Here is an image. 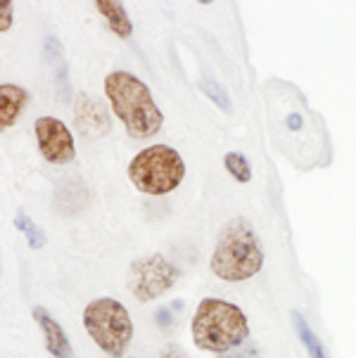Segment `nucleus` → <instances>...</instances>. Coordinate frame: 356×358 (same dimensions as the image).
Masks as SVG:
<instances>
[{
  "label": "nucleus",
  "mask_w": 356,
  "mask_h": 358,
  "mask_svg": "<svg viewBox=\"0 0 356 358\" xmlns=\"http://www.w3.org/2000/svg\"><path fill=\"white\" fill-rule=\"evenodd\" d=\"M223 166H226V171L231 173L238 183H250L252 180V166H250V162H247L245 155L226 152V157H223Z\"/></svg>",
  "instance_id": "2eb2a0df"
},
{
  "label": "nucleus",
  "mask_w": 356,
  "mask_h": 358,
  "mask_svg": "<svg viewBox=\"0 0 356 358\" xmlns=\"http://www.w3.org/2000/svg\"><path fill=\"white\" fill-rule=\"evenodd\" d=\"M105 98L112 112L124 124L126 133L136 141L152 138L164 124V114L157 107L150 88L131 71H112L105 78Z\"/></svg>",
  "instance_id": "f257e3e1"
},
{
  "label": "nucleus",
  "mask_w": 356,
  "mask_h": 358,
  "mask_svg": "<svg viewBox=\"0 0 356 358\" xmlns=\"http://www.w3.org/2000/svg\"><path fill=\"white\" fill-rule=\"evenodd\" d=\"M159 358H188V354H185L178 344H166V347L159 351Z\"/></svg>",
  "instance_id": "6ab92c4d"
},
{
  "label": "nucleus",
  "mask_w": 356,
  "mask_h": 358,
  "mask_svg": "<svg viewBox=\"0 0 356 358\" xmlns=\"http://www.w3.org/2000/svg\"><path fill=\"white\" fill-rule=\"evenodd\" d=\"M34 320H36V325L41 327V332H43L48 354L55 358H74V349H71L67 332H64V327L59 325L55 318H52V313H48V308L36 306Z\"/></svg>",
  "instance_id": "1a4fd4ad"
},
{
  "label": "nucleus",
  "mask_w": 356,
  "mask_h": 358,
  "mask_svg": "<svg viewBox=\"0 0 356 358\" xmlns=\"http://www.w3.org/2000/svg\"><path fill=\"white\" fill-rule=\"evenodd\" d=\"M197 88L207 95V100H212L216 107L223 109V112H233V102H231V95L226 93V88L219 86L212 78H200L197 81Z\"/></svg>",
  "instance_id": "4468645a"
},
{
  "label": "nucleus",
  "mask_w": 356,
  "mask_h": 358,
  "mask_svg": "<svg viewBox=\"0 0 356 358\" xmlns=\"http://www.w3.org/2000/svg\"><path fill=\"white\" fill-rule=\"evenodd\" d=\"M190 330L195 347L212 351L216 356L243 347L250 337V323H247L243 308H238L231 301L214 299V296L200 301L195 315H192Z\"/></svg>",
  "instance_id": "7ed1b4c3"
},
{
  "label": "nucleus",
  "mask_w": 356,
  "mask_h": 358,
  "mask_svg": "<svg viewBox=\"0 0 356 358\" xmlns=\"http://www.w3.org/2000/svg\"><path fill=\"white\" fill-rule=\"evenodd\" d=\"M292 323H294L297 337H299V342L304 344V349H306V354H309V358H328V354H325V347L321 344V339H318L316 332H313L311 327H309V323H306L304 315L294 311L292 313Z\"/></svg>",
  "instance_id": "f8f14e48"
},
{
  "label": "nucleus",
  "mask_w": 356,
  "mask_h": 358,
  "mask_svg": "<svg viewBox=\"0 0 356 358\" xmlns=\"http://www.w3.org/2000/svg\"><path fill=\"white\" fill-rule=\"evenodd\" d=\"M36 143L48 164H69L76 157V143L64 121L55 117H38L34 124Z\"/></svg>",
  "instance_id": "0eeeda50"
},
{
  "label": "nucleus",
  "mask_w": 356,
  "mask_h": 358,
  "mask_svg": "<svg viewBox=\"0 0 356 358\" xmlns=\"http://www.w3.org/2000/svg\"><path fill=\"white\" fill-rule=\"evenodd\" d=\"M219 358H262V354H259L257 344L245 342L243 347H238V349L228 351V354H221Z\"/></svg>",
  "instance_id": "f3484780"
},
{
  "label": "nucleus",
  "mask_w": 356,
  "mask_h": 358,
  "mask_svg": "<svg viewBox=\"0 0 356 358\" xmlns=\"http://www.w3.org/2000/svg\"><path fill=\"white\" fill-rule=\"evenodd\" d=\"M12 12H15V3L12 0H5L3 8H0V31H8L12 27Z\"/></svg>",
  "instance_id": "a211bd4d"
},
{
  "label": "nucleus",
  "mask_w": 356,
  "mask_h": 358,
  "mask_svg": "<svg viewBox=\"0 0 356 358\" xmlns=\"http://www.w3.org/2000/svg\"><path fill=\"white\" fill-rule=\"evenodd\" d=\"M264 266V247L247 218H231L216 238L209 268L226 282H243L255 278Z\"/></svg>",
  "instance_id": "f03ea898"
},
{
  "label": "nucleus",
  "mask_w": 356,
  "mask_h": 358,
  "mask_svg": "<svg viewBox=\"0 0 356 358\" xmlns=\"http://www.w3.org/2000/svg\"><path fill=\"white\" fill-rule=\"evenodd\" d=\"M95 10L100 12L102 17H105L107 27H110V31L114 36H119V38H131L134 36V24L129 20V12L122 3H117V0H95Z\"/></svg>",
  "instance_id": "9b49d317"
},
{
  "label": "nucleus",
  "mask_w": 356,
  "mask_h": 358,
  "mask_svg": "<svg viewBox=\"0 0 356 358\" xmlns=\"http://www.w3.org/2000/svg\"><path fill=\"white\" fill-rule=\"evenodd\" d=\"M129 178L138 192L162 197L183 183L185 162L178 150L169 145H150L131 159Z\"/></svg>",
  "instance_id": "20e7f679"
},
{
  "label": "nucleus",
  "mask_w": 356,
  "mask_h": 358,
  "mask_svg": "<svg viewBox=\"0 0 356 358\" xmlns=\"http://www.w3.org/2000/svg\"><path fill=\"white\" fill-rule=\"evenodd\" d=\"M83 327L100 351L112 358H124L134 342V320L122 301L98 296L83 308Z\"/></svg>",
  "instance_id": "39448f33"
},
{
  "label": "nucleus",
  "mask_w": 356,
  "mask_h": 358,
  "mask_svg": "<svg viewBox=\"0 0 356 358\" xmlns=\"http://www.w3.org/2000/svg\"><path fill=\"white\" fill-rule=\"evenodd\" d=\"M29 100H31V95L27 88L17 86V83H3L0 86V129H12L27 109Z\"/></svg>",
  "instance_id": "9d476101"
},
{
  "label": "nucleus",
  "mask_w": 356,
  "mask_h": 358,
  "mask_svg": "<svg viewBox=\"0 0 356 358\" xmlns=\"http://www.w3.org/2000/svg\"><path fill=\"white\" fill-rule=\"evenodd\" d=\"M178 313H183V301H171L169 306H162L159 311L155 313V320L159 327H164V330H171L173 325H176L178 320Z\"/></svg>",
  "instance_id": "dca6fc26"
},
{
  "label": "nucleus",
  "mask_w": 356,
  "mask_h": 358,
  "mask_svg": "<svg viewBox=\"0 0 356 358\" xmlns=\"http://www.w3.org/2000/svg\"><path fill=\"white\" fill-rule=\"evenodd\" d=\"M180 271L176 264H171L162 254H148V257L136 259L126 273V287L141 304L159 299L178 282Z\"/></svg>",
  "instance_id": "423d86ee"
},
{
  "label": "nucleus",
  "mask_w": 356,
  "mask_h": 358,
  "mask_svg": "<svg viewBox=\"0 0 356 358\" xmlns=\"http://www.w3.org/2000/svg\"><path fill=\"white\" fill-rule=\"evenodd\" d=\"M74 114H76V129L81 136L100 138L102 133L110 131V117H107V109L102 107L98 100L90 98V95H78Z\"/></svg>",
  "instance_id": "6e6552de"
},
{
  "label": "nucleus",
  "mask_w": 356,
  "mask_h": 358,
  "mask_svg": "<svg viewBox=\"0 0 356 358\" xmlns=\"http://www.w3.org/2000/svg\"><path fill=\"white\" fill-rule=\"evenodd\" d=\"M15 226H17V230H20V233H24V238H27L29 247H31L34 252L43 250V247L48 245L45 233L38 226H36V223L27 214H17L15 216Z\"/></svg>",
  "instance_id": "ddd939ff"
}]
</instances>
